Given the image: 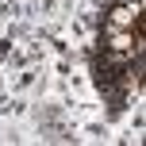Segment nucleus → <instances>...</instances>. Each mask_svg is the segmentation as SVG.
Segmentation results:
<instances>
[{
  "instance_id": "obj_1",
  "label": "nucleus",
  "mask_w": 146,
  "mask_h": 146,
  "mask_svg": "<svg viewBox=\"0 0 146 146\" xmlns=\"http://www.w3.org/2000/svg\"><path fill=\"white\" fill-rule=\"evenodd\" d=\"M135 15H139V0H135V4H119L115 12H111V27H115V31H127L135 23Z\"/></svg>"
},
{
  "instance_id": "obj_2",
  "label": "nucleus",
  "mask_w": 146,
  "mask_h": 146,
  "mask_svg": "<svg viewBox=\"0 0 146 146\" xmlns=\"http://www.w3.org/2000/svg\"><path fill=\"white\" fill-rule=\"evenodd\" d=\"M131 42L135 38L127 35V31H115V35H111V50H131Z\"/></svg>"
},
{
  "instance_id": "obj_3",
  "label": "nucleus",
  "mask_w": 146,
  "mask_h": 146,
  "mask_svg": "<svg viewBox=\"0 0 146 146\" xmlns=\"http://www.w3.org/2000/svg\"><path fill=\"white\" fill-rule=\"evenodd\" d=\"M119 4H135V0H119Z\"/></svg>"
}]
</instances>
